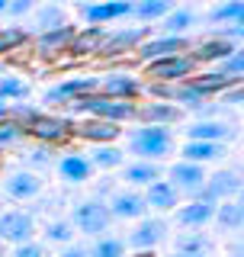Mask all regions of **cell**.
<instances>
[{
    "instance_id": "1",
    "label": "cell",
    "mask_w": 244,
    "mask_h": 257,
    "mask_svg": "<svg viewBox=\"0 0 244 257\" xmlns=\"http://www.w3.org/2000/svg\"><path fill=\"white\" fill-rule=\"evenodd\" d=\"M68 109L80 119H103V122H116V125L135 122V103L109 100V96H103V93H87V96H80V100H74Z\"/></svg>"
},
{
    "instance_id": "2",
    "label": "cell",
    "mask_w": 244,
    "mask_h": 257,
    "mask_svg": "<svg viewBox=\"0 0 244 257\" xmlns=\"http://www.w3.org/2000/svg\"><path fill=\"white\" fill-rule=\"evenodd\" d=\"M129 151L135 155V161H164L174 151V132L161 125H138L129 132Z\"/></svg>"
},
{
    "instance_id": "3",
    "label": "cell",
    "mask_w": 244,
    "mask_h": 257,
    "mask_svg": "<svg viewBox=\"0 0 244 257\" xmlns=\"http://www.w3.org/2000/svg\"><path fill=\"white\" fill-rule=\"evenodd\" d=\"M26 139H32L36 145H45V148H61V145L71 142V119L58 116V112H42L36 109L23 125Z\"/></svg>"
},
{
    "instance_id": "4",
    "label": "cell",
    "mask_w": 244,
    "mask_h": 257,
    "mask_svg": "<svg viewBox=\"0 0 244 257\" xmlns=\"http://www.w3.org/2000/svg\"><path fill=\"white\" fill-rule=\"evenodd\" d=\"M142 74L148 77L145 84H183L193 74H199V64L190 58V52H183V55H170V58L145 64Z\"/></svg>"
},
{
    "instance_id": "5",
    "label": "cell",
    "mask_w": 244,
    "mask_h": 257,
    "mask_svg": "<svg viewBox=\"0 0 244 257\" xmlns=\"http://www.w3.org/2000/svg\"><path fill=\"white\" fill-rule=\"evenodd\" d=\"M71 228H74V235H87V238H100L106 235L109 228V209L103 199H80V203H74V209H71Z\"/></svg>"
},
{
    "instance_id": "6",
    "label": "cell",
    "mask_w": 244,
    "mask_h": 257,
    "mask_svg": "<svg viewBox=\"0 0 244 257\" xmlns=\"http://www.w3.org/2000/svg\"><path fill=\"white\" fill-rule=\"evenodd\" d=\"M96 93L109 96V100H122V103H138L145 93V80L129 74V71H109V74L96 77Z\"/></svg>"
},
{
    "instance_id": "7",
    "label": "cell",
    "mask_w": 244,
    "mask_h": 257,
    "mask_svg": "<svg viewBox=\"0 0 244 257\" xmlns=\"http://www.w3.org/2000/svg\"><path fill=\"white\" fill-rule=\"evenodd\" d=\"M151 36V26H122V29H109L106 32V42H103L100 55L96 58L112 61L122 58V55H135V48Z\"/></svg>"
},
{
    "instance_id": "8",
    "label": "cell",
    "mask_w": 244,
    "mask_h": 257,
    "mask_svg": "<svg viewBox=\"0 0 244 257\" xmlns=\"http://www.w3.org/2000/svg\"><path fill=\"white\" fill-rule=\"evenodd\" d=\"M193 199L196 203H209V206H218L225 199H241V174L238 171H215L212 177H206L202 190Z\"/></svg>"
},
{
    "instance_id": "9",
    "label": "cell",
    "mask_w": 244,
    "mask_h": 257,
    "mask_svg": "<svg viewBox=\"0 0 244 257\" xmlns=\"http://www.w3.org/2000/svg\"><path fill=\"white\" fill-rule=\"evenodd\" d=\"M87 93H96V74H80V77H64L55 87H48L42 93L45 106H71L74 100Z\"/></svg>"
},
{
    "instance_id": "10",
    "label": "cell",
    "mask_w": 244,
    "mask_h": 257,
    "mask_svg": "<svg viewBox=\"0 0 244 257\" xmlns=\"http://www.w3.org/2000/svg\"><path fill=\"white\" fill-rule=\"evenodd\" d=\"M164 238H167V222L161 219V215H145V219H138L135 228L129 231L126 247H132V251H138V254H148Z\"/></svg>"
},
{
    "instance_id": "11",
    "label": "cell",
    "mask_w": 244,
    "mask_h": 257,
    "mask_svg": "<svg viewBox=\"0 0 244 257\" xmlns=\"http://www.w3.org/2000/svg\"><path fill=\"white\" fill-rule=\"evenodd\" d=\"M36 235V215L23 209H7L0 212V244H26Z\"/></svg>"
},
{
    "instance_id": "12",
    "label": "cell",
    "mask_w": 244,
    "mask_h": 257,
    "mask_svg": "<svg viewBox=\"0 0 244 257\" xmlns=\"http://www.w3.org/2000/svg\"><path fill=\"white\" fill-rule=\"evenodd\" d=\"M122 139V125L103 122V119H71V142L90 145H116Z\"/></svg>"
},
{
    "instance_id": "13",
    "label": "cell",
    "mask_w": 244,
    "mask_h": 257,
    "mask_svg": "<svg viewBox=\"0 0 244 257\" xmlns=\"http://www.w3.org/2000/svg\"><path fill=\"white\" fill-rule=\"evenodd\" d=\"M190 52V39H177V36H148L142 45L135 48V61L151 64V61H161V58H170V55H183Z\"/></svg>"
},
{
    "instance_id": "14",
    "label": "cell",
    "mask_w": 244,
    "mask_h": 257,
    "mask_svg": "<svg viewBox=\"0 0 244 257\" xmlns=\"http://www.w3.org/2000/svg\"><path fill=\"white\" fill-rule=\"evenodd\" d=\"M74 32L77 26H61V29H52V32H42V36L32 39V55L42 61H58L61 55H68L71 42H74Z\"/></svg>"
},
{
    "instance_id": "15",
    "label": "cell",
    "mask_w": 244,
    "mask_h": 257,
    "mask_svg": "<svg viewBox=\"0 0 244 257\" xmlns=\"http://www.w3.org/2000/svg\"><path fill=\"white\" fill-rule=\"evenodd\" d=\"M206 167H199V164H186V161H177V164H170L167 167V177L164 180L174 187L180 196L186 199H193L196 193L202 190V183H206Z\"/></svg>"
},
{
    "instance_id": "16",
    "label": "cell",
    "mask_w": 244,
    "mask_h": 257,
    "mask_svg": "<svg viewBox=\"0 0 244 257\" xmlns=\"http://www.w3.org/2000/svg\"><path fill=\"white\" fill-rule=\"evenodd\" d=\"M0 190H4L13 203H32V199L42 196L45 180H42V174H32V171H13V174L4 177V187Z\"/></svg>"
},
{
    "instance_id": "17",
    "label": "cell",
    "mask_w": 244,
    "mask_h": 257,
    "mask_svg": "<svg viewBox=\"0 0 244 257\" xmlns=\"http://www.w3.org/2000/svg\"><path fill=\"white\" fill-rule=\"evenodd\" d=\"M106 209H109V219H119V222H138V219L148 215V206H145V199H142V190H129V187L112 190Z\"/></svg>"
},
{
    "instance_id": "18",
    "label": "cell",
    "mask_w": 244,
    "mask_h": 257,
    "mask_svg": "<svg viewBox=\"0 0 244 257\" xmlns=\"http://www.w3.org/2000/svg\"><path fill=\"white\" fill-rule=\"evenodd\" d=\"M186 112L174 103H158V100H145V103H135V122L138 125H161V128H170L177 122H183Z\"/></svg>"
},
{
    "instance_id": "19",
    "label": "cell",
    "mask_w": 244,
    "mask_h": 257,
    "mask_svg": "<svg viewBox=\"0 0 244 257\" xmlns=\"http://www.w3.org/2000/svg\"><path fill=\"white\" fill-rule=\"evenodd\" d=\"M77 10H80L87 26H103L106 29V23L132 16V4H126V0H106V4H80Z\"/></svg>"
},
{
    "instance_id": "20",
    "label": "cell",
    "mask_w": 244,
    "mask_h": 257,
    "mask_svg": "<svg viewBox=\"0 0 244 257\" xmlns=\"http://www.w3.org/2000/svg\"><path fill=\"white\" fill-rule=\"evenodd\" d=\"M234 135L231 122H222V119H199V122L186 125V142H215L225 145Z\"/></svg>"
},
{
    "instance_id": "21",
    "label": "cell",
    "mask_w": 244,
    "mask_h": 257,
    "mask_svg": "<svg viewBox=\"0 0 244 257\" xmlns=\"http://www.w3.org/2000/svg\"><path fill=\"white\" fill-rule=\"evenodd\" d=\"M68 26V10L61 4H45V7H32V26L26 29L29 36H42V32H52V29H61Z\"/></svg>"
},
{
    "instance_id": "22",
    "label": "cell",
    "mask_w": 244,
    "mask_h": 257,
    "mask_svg": "<svg viewBox=\"0 0 244 257\" xmlns=\"http://www.w3.org/2000/svg\"><path fill=\"white\" fill-rule=\"evenodd\" d=\"M142 199H145V206H148V209H154V212H170V209L180 206V193L170 187L164 177L154 180L151 187H145L142 190Z\"/></svg>"
},
{
    "instance_id": "23",
    "label": "cell",
    "mask_w": 244,
    "mask_h": 257,
    "mask_svg": "<svg viewBox=\"0 0 244 257\" xmlns=\"http://www.w3.org/2000/svg\"><path fill=\"white\" fill-rule=\"evenodd\" d=\"M106 32L103 26H84L74 32V42H71L68 55H74V58H90V55H100L103 42H106Z\"/></svg>"
},
{
    "instance_id": "24",
    "label": "cell",
    "mask_w": 244,
    "mask_h": 257,
    "mask_svg": "<svg viewBox=\"0 0 244 257\" xmlns=\"http://www.w3.org/2000/svg\"><path fill=\"white\" fill-rule=\"evenodd\" d=\"M55 167H58V177L64 183H87L93 177V167L87 155H77V151H71V155H61L55 161Z\"/></svg>"
},
{
    "instance_id": "25",
    "label": "cell",
    "mask_w": 244,
    "mask_h": 257,
    "mask_svg": "<svg viewBox=\"0 0 244 257\" xmlns=\"http://www.w3.org/2000/svg\"><path fill=\"white\" fill-rule=\"evenodd\" d=\"M212 215H215V206L196 203V199H190L186 206H177V225H183L186 231H202L212 222Z\"/></svg>"
},
{
    "instance_id": "26",
    "label": "cell",
    "mask_w": 244,
    "mask_h": 257,
    "mask_svg": "<svg viewBox=\"0 0 244 257\" xmlns=\"http://www.w3.org/2000/svg\"><path fill=\"white\" fill-rule=\"evenodd\" d=\"M122 180L129 190H145L154 180H161V164L151 161H132V164H122Z\"/></svg>"
},
{
    "instance_id": "27",
    "label": "cell",
    "mask_w": 244,
    "mask_h": 257,
    "mask_svg": "<svg viewBox=\"0 0 244 257\" xmlns=\"http://www.w3.org/2000/svg\"><path fill=\"white\" fill-rule=\"evenodd\" d=\"M228 151H225V145H215V142H186L180 148V161H186V164H212V161H222Z\"/></svg>"
},
{
    "instance_id": "28",
    "label": "cell",
    "mask_w": 244,
    "mask_h": 257,
    "mask_svg": "<svg viewBox=\"0 0 244 257\" xmlns=\"http://www.w3.org/2000/svg\"><path fill=\"white\" fill-rule=\"evenodd\" d=\"M193 26H196V10H190V7H174V10L161 20V36L186 39Z\"/></svg>"
},
{
    "instance_id": "29",
    "label": "cell",
    "mask_w": 244,
    "mask_h": 257,
    "mask_svg": "<svg viewBox=\"0 0 244 257\" xmlns=\"http://www.w3.org/2000/svg\"><path fill=\"white\" fill-rule=\"evenodd\" d=\"M231 52H238L231 42H218V39H202L199 45H190V58L196 64H218L225 61Z\"/></svg>"
},
{
    "instance_id": "30",
    "label": "cell",
    "mask_w": 244,
    "mask_h": 257,
    "mask_svg": "<svg viewBox=\"0 0 244 257\" xmlns=\"http://www.w3.org/2000/svg\"><path fill=\"white\" fill-rule=\"evenodd\" d=\"M215 228L218 231H241V222H244V209H241V199H225V203L215 206V215H212Z\"/></svg>"
},
{
    "instance_id": "31",
    "label": "cell",
    "mask_w": 244,
    "mask_h": 257,
    "mask_svg": "<svg viewBox=\"0 0 244 257\" xmlns=\"http://www.w3.org/2000/svg\"><path fill=\"white\" fill-rule=\"evenodd\" d=\"M93 171H116V167L126 164V151L119 145H96V148L87 155Z\"/></svg>"
},
{
    "instance_id": "32",
    "label": "cell",
    "mask_w": 244,
    "mask_h": 257,
    "mask_svg": "<svg viewBox=\"0 0 244 257\" xmlns=\"http://www.w3.org/2000/svg\"><path fill=\"white\" fill-rule=\"evenodd\" d=\"M174 247H177V254H209L212 251V238L206 231H183L174 241Z\"/></svg>"
},
{
    "instance_id": "33",
    "label": "cell",
    "mask_w": 244,
    "mask_h": 257,
    "mask_svg": "<svg viewBox=\"0 0 244 257\" xmlns=\"http://www.w3.org/2000/svg\"><path fill=\"white\" fill-rule=\"evenodd\" d=\"M170 10H174V7H170L167 0H145V4H132V16H135L138 23H145V26H148V23H161Z\"/></svg>"
},
{
    "instance_id": "34",
    "label": "cell",
    "mask_w": 244,
    "mask_h": 257,
    "mask_svg": "<svg viewBox=\"0 0 244 257\" xmlns=\"http://www.w3.org/2000/svg\"><path fill=\"white\" fill-rule=\"evenodd\" d=\"M241 20H244L241 0H228V4H218L209 10V23H215V26H238Z\"/></svg>"
},
{
    "instance_id": "35",
    "label": "cell",
    "mask_w": 244,
    "mask_h": 257,
    "mask_svg": "<svg viewBox=\"0 0 244 257\" xmlns=\"http://www.w3.org/2000/svg\"><path fill=\"white\" fill-rule=\"evenodd\" d=\"M126 241L116 235H100L93 241V247H87V257H126Z\"/></svg>"
},
{
    "instance_id": "36",
    "label": "cell",
    "mask_w": 244,
    "mask_h": 257,
    "mask_svg": "<svg viewBox=\"0 0 244 257\" xmlns=\"http://www.w3.org/2000/svg\"><path fill=\"white\" fill-rule=\"evenodd\" d=\"M26 96H29V84L23 77H13V74L0 77V103H20Z\"/></svg>"
},
{
    "instance_id": "37",
    "label": "cell",
    "mask_w": 244,
    "mask_h": 257,
    "mask_svg": "<svg viewBox=\"0 0 244 257\" xmlns=\"http://www.w3.org/2000/svg\"><path fill=\"white\" fill-rule=\"evenodd\" d=\"M26 42H32V36L23 26H4L0 29V55H10L16 48H23Z\"/></svg>"
},
{
    "instance_id": "38",
    "label": "cell",
    "mask_w": 244,
    "mask_h": 257,
    "mask_svg": "<svg viewBox=\"0 0 244 257\" xmlns=\"http://www.w3.org/2000/svg\"><path fill=\"white\" fill-rule=\"evenodd\" d=\"M23 161H26V167L23 171H48V167H55V158H52V148H45V145H36V148H29L26 155H23Z\"/></svg>"
},
{
    "instance_id": "39",
    "label": "cell",
    "mask_w": 244,
    "mask_h": 257,
    "mask_svg": "<svg viewBox=\"0 0 244 257\" xmlns=\"http://www.w3.org/2000/svg\"><path fill=\"white\" fill-rule=\"evenodd\" d=\"M45 241H52V244H61V247L74 244V228H71V222H68V219L48 222V225H45Z\"/></svg>"
},
{
    "instance_id": "40",
    "label": "cell",
    "mask_w": 244,
    "mask_h": 257,
    "mask_svg": "<svg viewBox=\"0 0 244 257\" xmlns=\"http://www.w3.org/2000/svg\"><path fill=\"white\" fill-rule=\"evenodd\" d=\"M218 74H225V77H231V80H241V74H244V55H241V48L238 52H231L225 61H218Z\"/></svg>"
},
{
    "instance_id": "41",
    "label": "cell",
    "mask_w": 244,
    "mask_h": 257,
    "mask_svg": "<svg viewBox=\"0 0 244 257\" xmlns=\"http://www.w3.org/2000/svg\"><path fill=\"white\" fill-rule=\"evenodd\" d=\"M23 139H26L23 125L10 122V119H4V122H0V148H13V145H20Z\"/></svg>"
},
{
    "instance_id": "42",
    "label": "cell",
    "mask_w": 244,
    "mask_h": 257,
    "mask_svg": "<svg viewBox=\"0 0 244 257\" xmlns=\"http://www.w3.org/2000/svg\"><path fill=\"white\" fill-rule=\"evenodd\" d=\"M10 257H45V247L39 241H26V244H16Z\"/></svg>"
},
{
    "instance_id": "43",
    "label": "cell",
    "mask_w": 244,
    "mask_h": 257,
    "mask_svg": "<svg viewBox=\"0 0 244 257\" xmlns=\"http://www.w3.org/2000/svg\"><path fill=\"white\" fill-rule=\"evenodd\" d=\"M215 100H218V106H241V100H244L241 84H238V87H228V90H225V93H218Z\"/></svg>"
},
{
    "instance_id": "44",
    "label": "cell",
    "mask_w": 244,
    "mask_h": 257,
    "mask_svg": "<svg viewBox=\"0 0 244 257\" xmlns=\"http://www.w3.org/2000/svg\"><path fill=\"white\" fill-rule=\"evenodd\" d=\"M26 13H32V0H10L7 4V16H26Z\"/></svg>"
},
{
    "instance_id": "45",
    "label": "cell",
    "mask_w": 244,
    "mask_h": 257,
    "mask_svg": "<svg viewBox=\"0 0 244 257\" xmlns=\"http://www.w3.org/2000/svg\"><path fill=\"white\" fill-rule=\"evenodd\" d=\"M58 257H87V247L84 244H68V247H61Z\"/></svg>"
},
{
    "instance_id": "46",
    "label": "cell",
    "mask_w": 244,
    "mask_h": 257,
    "mask_svg": "<svg viewBox=\"0 0 244 257\" xmlns=\"http://www.w3.org/2000/svg\"><path fill=\"white\" fill-rule=\"evenodd\" d=\"M7 4H10V0H0V16H7Z\"/></svg>"
},
{
    "instance_id": "47",
    "label": "cell",
    "mask_w": 244,
    "mask_h": 257,
    "mask_svg": "<svg viewBox=\"0 0 244 257\" xmlns=\"http://www.w3.org/2000/svg\"><path fill=\"white\" fill-rule=\"evenodd\" d=\"M177 257H209V254H177Z\"/></svg>"
},
{
    "instance_id": "48",
    "label": "cell",
    "mask_w": 244,
    "mask_h": 257,
    "mask_svg": "<svg viewBox=\"0 0 244 257\" xmlns=\"http://www.w3.org/2000/svg\"><path fill=\"white\" fill-rule=\"evenodd\" d=\"M138 257H151V254H138Z\"/></svg>"
},
{
    "instance_id": "49",
    "label": "cell",
    "mask_w": 244,
    "mask_h": 257,
    "mask_svg": "<svg viewBox=\"0 0 244 257\" xmlns=\"http://www.w3.org/2000/svg\"><path fill=\"white\" fill-rule=\"evenodd\" d=\"M0 29H4V23H0Z\"/></svg>"
},
{
    "instance_id": "50",
    "label": "cell",
    "mask_w": 244,
    "mask_h": 257,
    "mask_svg": "<svg viewBox=\"0 0 244 257\" xmlns=\"http://www.w3.org/2000/svg\"><path fill=\"white\" fill-rule=\"evenodd\" d=\"M0 77H4V74H0Z\"/></svg>"
}]
</instances>
